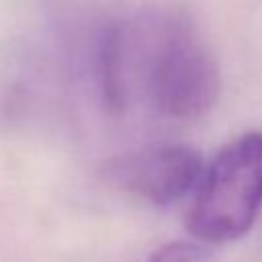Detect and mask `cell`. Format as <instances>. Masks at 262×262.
<instances>
[{
  "label": "cell",
  "mask_w": 262,
  "mask_h": 262,
  "mask_svg": "<svg viewBox=\"0 0 262 262\" xmlns=\"http://www.w3.org/2000/svg\"><path fill=\"white\" fill-rule=\"evenodd\" d=\"M262 209V131L227 143L203 170L188 209V231L207 246L235 242Z\"/></svg>",
  "instance_id": "cell-2"
},
{
  "label": "cell",
  "mask_w": 262,
  "mask_h": 262,
  "mask_svg": "<svg viewBox=\"0 0 262 262\" xmlns=\"http://www.w3.org/2000/svg\"><path fill=\"white\" fill-rule=\"evenodd\" d=\"M125 27L129 96L137 80L156 117L174 123L203 119L219 98L221 76L194 25L180 12L143 10Z\"/></svg>",
  "instance_id": "cell-1"
},
{
  "label": "cell",
  "mask_w": 262,
  "mask_h": 262,
  "mask_svg": "<svg viewBox=\"0 0 262 262\" xmlns=\"http://www.w3.org/2000/svg\"><path fill=\"white\" fill-rule=\"evenodd\" d=\"M92 76L102 108L119 117L129 104L127 27L125 20H106L94 35Z\"/></svg>",
  "instance_id": "cell-4"
},
{
  "label": "cell",
  "mask_w": 262,
  "mask_h": 262,
  "mask_svg": "<svg viewBox=\"0 0 262 262\" xmlns=\"http://www.w3.org/2000/svg\"><path fill=\"white\" fill-rule=\"evenodd\" d=\"M203 158L184 143H156L104 162L102 178L119 192L151 207H168L203 176Z\"/></svg>",
  "instance_id": "cell-3"
},
{
  "label": "cell",
  "mask_w": 262,
  "mask_h": 262,
  "mask_svg": "<svg viewBox=\"0 0 262 262\" xmlns=\"http://www.w3.org/2000/svg\"><path fill=\"white\" fill-rule=\"evenodd\" d=\"M145 262H211L205 242H170L149 254Z\"/></svg>",
  "instance_id": "cell-5"
}]
</instances>
